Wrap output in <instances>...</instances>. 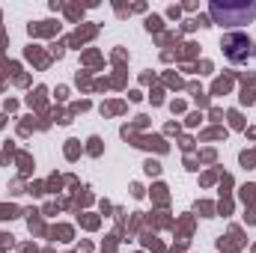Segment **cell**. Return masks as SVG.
I'll list each match as a JSON object with an SVG mask.
<instances>
[{"instance_id":"cell-1","label":"cell","mask_w":256,"mask_h":253,"mask_svg":"<svg viewBox=\"0 0 256 253\" xmlns=\"http://www.w3.org/2000/svg\"><path fill=\"white\" fill-rule=\"evenodd\" d=\"M208 12H212V18H214V24H220V27H242V24H250L256 18V3L254 0H214L212 6H208Z\"/></svg>"},{"instance_id":"cell-2","label":"cell","mask_w":256,"mask_h":253,"mask_svg":"<svg viewBox=\"0 0 256 253\" xmlns=\"http://www.w3.org/2000/svg\"><path fill=\"white\" fill-rule=\"evenodd\" d=\"M220 48H224V57H226L230 63H248V60H254L256 57L254 39H250L248 33H242V30L226 33L224 42H220Z\"/></svg>"}]
</instances>
